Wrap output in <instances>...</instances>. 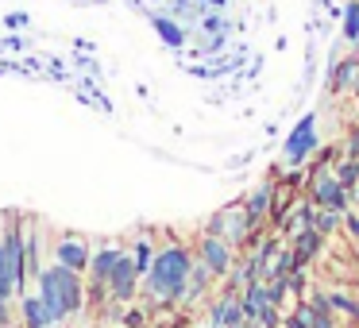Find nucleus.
Wrapping results in <instances>:
<instances>
[{
    "label": "nucleus",
    "mask_w": 359,
    "mask_h": 328,
    "mask_svg": "<svg viewBox=\"0 0 359 328\" xmlns=\"http://www.w3.org/2000/svg\"><path fill=\"white\" fill-rule=\"evenodd\" d=\"M35 294L43 297V305L55 317V324H66V320L81 317V309H86V274H78L70 266H62L58 259H50L35 274Z\"/></svg>",
    "instance_id": "nucleus-1"
},
{
    "label": "nucleus",
    "mask_w": 359,
    "mask_h": 328,
    "mask_svg": "<svg viewBox=\"0 0 359 328\" xmlns=\"http://www.w3.org/2000/svg\"><path fill=\"white\" fill-rule=\"evenodd\" d=\"M189 266H194L189 247H182V243L158 247L155 259H151V271L140 278L143 297H151V301H158V305H178L182 289H186V278H189Z\"/></svg>",
    "instance_id": "nucleus-2"
},
{
    "label": "nucleus",
    "mask_w": 359,
    "mask_h": 328,
    "mask_svg": "<svg viewBox=\"0 0 359 328\" xmlns=\"http://www.w3.org/2000/svg\"><path fill=\"white\" fill-rule=\"evenodd\" d=\"M104 286H109V301H116V305H132L135 297H140V271H135V263H132V251H124V255L116 259V266H112Z\"/></svg>",
    "instance_id": "nucleus-3"
},
{
    "label": "nucleus",
    "mask_w": 359,
    "mask_h": 328,
    "mask_svg": "<svg viewBox=\"0 0 359 328\" xmlns=\"http://www.w3.org/2000/svg\"><path fill=\"white\" fill-rule=\"evenodd\" d=\"M89 255H93V247L81 232H58L55 243H50V259H58L62 266H70L78 274L89 271Z\"/></svg>",
    "instance_id": "nucleus-4"
},
{
    "label": "nucleus",
    "mask_w": 359,
    "mask_h": 328,
    "mask_svg": "<svg viewBox=\"0 0 359 328\" xmlns=\"http://www.w3.org/2000/svg\"><path fill=\"white\" fill-rule=\"evenodd\" d=\"M251 220H248V212H243V205H228V209H220L217 217L209 220V232H217L224 243H232V247H240V243H248V235H251Z\"/></svg>",
    "instance_id": "nucleus-5"
},
{
    "label": "nucleus",
    "mask_w": 359,
    "mask_h": 328,
    "mask_svg": "<svg viewBox=\"0 0 359 328\" xmlns=\"http://www.w3.org/2000/svg\"><path fill=\"white\" fill-rule=\"evenodd\" d=\"M20 235H24V263H27V278H32L35 286V274L43 271V220L35 217V212H20Z\"/></svg>",
    "instance_id": "nucleus-6"
},
{
    "label": "nucleus",
    "mask_w": 359,
    "mask_h": 328,
    "mask_svg": "<svg viewBox=\"0 0 359 328\" xmlns=\"http://www.w3.org/2000/svg\"><path fill=\"white\" fill-rule=\"evenodd\" d=\"M197 259H201V263L209 266L217 278H224V274L232 271V243H224L217 232H209V228H205L201 240H197Z\"/></svg>",
    "instance_id": "nucleus-7"
},
{
    "label": "nucleus",
    "mask_w": 359,
    "mask_h": 328,
    "mask_svg": "<svg viewBox=\"0 0 359 328\" xmlns=\"http://www.w3.org/2000/svg\"><path fill=\"white\" fill-rule=\"evenodd\" d=\"M16 313H20V328H55V317L47 313L43 297L32 294V289H24L16 297Z\"/></svg>",
    "instance_id": "nucleus-8"
},
{
    "label": "nucleus",
    "mask_w": 359,
    "mask_h": 328,
    "mask_svg": "<svg viewBox=\"0 0 359 328\" xmlns=\"http://www.w3.org/2000/svg\"><path fill=\"white\" fill-rule=\"evenodd\" d=\"M147 20H151V27H155V35H158V39H163L170 50H182V47H186L189 32L182 27V20H174L170 12H151V8H147Z\"/></svg>",
    "instance_id": "nucleus-9"
},
{
    "label": "nucleus",
    "mask_w": 359,
    "mask_h": 328,
    "mask_svg": "<svg viewBox=\"0 0 359 328\" xmlns=\"http://www.w3.org/2000/svg\"><path fill=\"white\" fill-rule=\"evenodd\" d=\"M120 255H124V247H116V243H101V247H93L86 278H93V282H109V274H112V266H116V259H120Z\"/></svg>",
    "instance_id": "nucleus-10"
},
{
    "label": "nucleus",
    "mask_w": 359,
    "mask_h": 328,
    "mask_svg": "<svg viewBox=\"0 0 359 328\" xmlns=\"http://www.w3.org/2000/svg\"><path fill=\"white\" fill-rule=\"evenodd\" d=\"M313 197H317V205L320 209H332V212H340L344 205V186H340V178H328V174H317V182H313Z\"/></svg>",
    "instance_id": "nucleus-11"
},
{
    "label": "nucleus",
    "mask_w": 359,
    "mask_h": 328,
    "mask_svg": "<svg viewBox=\"0 0 359 328\" xmlns=\"http://www.w3.org/2000/svg\"><path fill=\"white\" fill-rule=\"evenodd\" d=\"M313 143H317V135H313V116H305L302 124L294 128V135L286 139V163H302L313 151Z\"/></svg>",
    "instance_id": "nucleus-12"
},
{
    "label": "nucleus",
    "mask_w": 359,
    "mask_h": 328,
    "mask_svg": "<svg viewBox=\"0 0 359 328\" xmlns=\"http://www.w3.org/2000/svg\"><path fill=\"white\" fill-rule=\"evenodd\" d=\"M212 278H217V274H212L209 266L201 263V259H194V266H189V278H186V289H182V305H194L197 297L209 289Z\"/></svg>",
    "instance_id": "nucleus-13"
},
{
    "label": "nucleus",
    "mask_w": 359,
    "mask_h": 328,
    "mask_svg": "<svg viewBox=\"0 0 359 328\" xmlns=\"http://www.w3.org/2000/svg\"><path fill=\"white\" fill-rule=\"evenodd\" d=\"M271 205H274V186L266 182V186H259L255 193L248 197V205H243V212H248V220H251V224H259V220L266 217V209H271Z\"/></svg>",
    "instance_id": "nucleus-14"
},
{
    "label": "nucleus",
    "mask_w": 359,
    "mask_h": 328,
    "mask_svg": "<svg viewBox=\"0 0 359 328\" xmlns=\"http://www.w3.org/2000/svg\"><path fill=\"white\" fill-rule=\"evenodd\" d=\"M240 305H243V317L255 320L259 313H263L266 305H271V297H266V282H251V286L243 289V301H240Z\"/></svg>",
    "instance_id": "nucleus-15"
},
{
    "label": "nucleus",
    "mask_w": 359,
    "mask_h": 328,
    "mask_svg": "<svg viewBox=\"0 0 359 328\" xmlns=\"http://www.w3.org/2000/svg\"><path fill=\"white\" fill-rule=\"evenodd\" d=\"M344 39L359 43V0H348V4H344Z\"/></svg>",
    "instance_id": "nucleus-16"
},
{
    "label": "nucleus",
    "mask_w": 359,
    "mask_h": 328,
    "mask_svg": "<svg viewBox=\"0 0 359 328\" xmlns=\"http://www.w3.org/2000/svg\"><path fill=\"white\" fill-rule=\"evenodd\" d=\"M151 259H155V247H151V240H135V247H132V263H135V271H140V278L151 271Z\"/></svg>",
    "instance_id": "nucleus-17"
},
{
    "label": "nucleus",
    "mask_w": 359,
    "mask_h": 328,
    "mask_svg": "<svg viewBox=\"0 0 359 328\" xmlns=\"http://www.w3.org/2000/svg\"><path fill=\"white\" fill-rule=\"evenodd\" d=\"M355 70H359V58H355V55L344 58V62L336 66V74H332V89H348L351 78H355Z\"/></svg>",
    "instance_id": "nucleus-18"
},
{
    "label": "nucleus",
    "mask_w": 359,
    "mask_h": 328,
    "mask_svg": "<svg viewBox=\"0 0 359 328\" xmlns=\"http://www.w3.org/2000/svg\"><path fill=\"white\" fill-rule=\"evenodd\" d=\"M120 328H147V313L135 309V305H124V313H120Z\"/></svg>",
    "instance_id": "nucleus-19"
},
{
    "label": "nucleus",
    "mask_w": 359,
    "mask_h": 328,
    "mask_svg": "<svg viewBox=\"0 0 359 328\" xmlns=\"http://www.w3.org/2000/svg\"><path fill=\"white\" fill-rule=\"evenodd\" d=\"M0 27H4V32H27V27H32V16H27V12H4Z\"/></svg>",
    "instance_id": "nucleus-20"
},
{
    "label": "nucleus",
    "mask_w": 359,
    "mask_h": 328,
    "mask_svg": "<svg viewBox=\"0 0 359 328\" xmlns=\"http://www.w3.org/2000/svg\"><path fill=\"white\" fill-rule=\"evenodd\" d=\"M4 50H8V55H24L27 39L20 32H4V39H0V55H4Z\"/></svg>",
    "instance_id": "nucleus-21"
},
{
    "label": "nucleus",
    "mask_w": 359,
    "mask_h": 328,
    "mask_svg": "<svg viewBox=\"0 0 359 328\" xmlns=\"http://www.w3.org/2000/svg\"><path fill=\"white\" fill-rule=\"evenodd\" d=\"M309 320H313V305H297L286 317V328H309Z\"/></svg>",
    "instance_id": "nucleus-22"
},
{
    "label": "nucleus",
    "mask_w": 359,
    "mask_h": 328,
    "mask_svg": "<svg viewBox=\"0 0 359 328\" xmlns=\"http://www.w3.org/2000/svg\"><path fill=\"white\" fill-rule=\"evenodd\" d=\"M332 228H336V212H332V209H320V212H317V224H313V232L328 235Z\"/></svg>",
    "instance_id": "nucleus-23"
},
{
    "label": "nucleus",
    "mask_w": 359,
    "mask_h": 328,
    "mask_svg": "<svg viewBox=\"0 0 359 328\" xmlns=\"http://www.w3.org/2000/svg\"><path fill=\"white\" fill-rule=\"evenodd\" d=\"M255 324H259V328H278V313H274V305H266V309L259 313Z\"/></svg>",
    "instance_id": "nucleus-24"
},
{
    "label": "nucleus",
    "mask_w": 359,
    "mask_h": 328,
    "mask_svg": "<svg viewBox=\"0 0 359 328\" xmlns=\"http://www.w3.org/2000/svg\"><path fill=\"white\" fill-rule=\"evenodd\" d=\"M355 178H359V166H355V163H348V166L340 170V186H351Z\"/></svg>",
    "instance_id": "nucleus-25"
},
{
    "label": "nucleus",
    "mask_w": 359,
    "mask_h": 328,
    "mask_svg": "<svg viewBox=\"0 0 359 328\" xmlns=\"http://www.w3.org/2000/svg\"><path fill=\"white\" fill-rule=\"evenodd\" d=\"M197 4H201L205 12H224V4H228V0H197Z\"/></svg>",
    "instance_id": "nucleus-26"
},
{
    "label": "nucleus",
    "mask_w": 359,
    "mask_h": 328,
    "mask_svg": "<svg viewBox=\"0 0 359 328\" xmlns=\"http://www.w3.org/2000/svg\"><path fill=\"white\" fill-rule=\"evenodd\" d=\"M348 228H351V235H359V217H348Z\"/></svg>",
    "instance_id": "nucleus-27"
},
{
    "label": "nucleus",
    "mask_w": 359,
    "mask_h": 328,
    "mask_svg": "<svg viewBox=\"0 0 359 328\" xmlns=\"http://www.w3.org/2000/svg\"><path fill=\"white\" fill-rule=\"evenodd\" d=\"M143 4H166V0H143Z\"/></svg>",
    "instance_id": "nucleus-28"
}]
</instances>
